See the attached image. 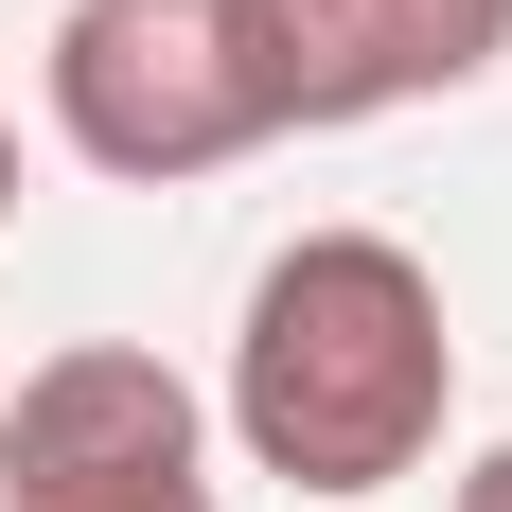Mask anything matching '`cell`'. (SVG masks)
I'll list each match as a JSON object with an SVG mask.
<instances>
[{"instance_id":"obj_1","label":"cell","mask_w":512,"mask_h":512,"mask_svg":"<svg viewBox=\"0 0 512 512\" xmlns=\"http://www.w3.org/2000/svg\"><path fill=\"white\" fill-rule=\"evenodd\" d=\"M442 407H460V336H442V283L389 230H301V248L248 283V336H230V442H248L283 495H389V477L442 460Z\"/></svg>"},{"instance_id":"obj_2","label":"cell","mask_w":512,"mask_h":512,"mask_svg":"<svg viewBox=\"0 0 512 512\" xmlns=\"http://www.w3.org/2000/svg\"><path fill=\"white\" fill-rule=\"evenodd\" d=\"M53 124L89 177H212L301 124L283 89V18L265 0H71L53 18Z\"/></svg>"},{"instance_id":"obj_3","label":"cell","mask_w":512,"mask_h":512,"mask_svg":"<svg viewBox=\"0 0 512 512\" xmlns=\"http://www.w3.org/2000/svg\"><path fill=\"white\" fill-rule=\"evenodd\" d=\"M0 512H212V424L195 389L124 336L18 371L0 407Z\"/></svg>"},{"instance_id":"obj_4","label":"cell","mask_w":512,"mask_h":512,"mask_svg":"<svg viewBox=\"0 0 512 512\" xmlns=\"http://www.w3.org/2000/svg\"><path fill=\"white\" fill-rule=\"evenodd\" d=\"M265 18H283L301 124H389V106H442L512 53V0H265Z\"/></svg>"},{"instance_id":"obj_5","label":"cell","mask_w":512,"mask_h":512,"mask_svg":"<svg viewBox=\"0 0 512 512\" xmlns=\"http://www.w3.org/2000/svg\"><path fill=\"white\" fill-rule=\"evenodd\" d=\"M460 512H512V442H495V460H477V477H460Z\"/></svg>"},{"instance_id":"obj_6","label":"cell","mask_w":512,"mask_h":512,"mask_svg":"<svg viewBox=\"0 0 512 512\" xmlns=\"http://www.w3.org/2000/svg\"><path fill=\"white\" fill-rule=\"evenodd\" d=\"M0 230H18V124H0Z\"/></svg>"}]
</instances>
